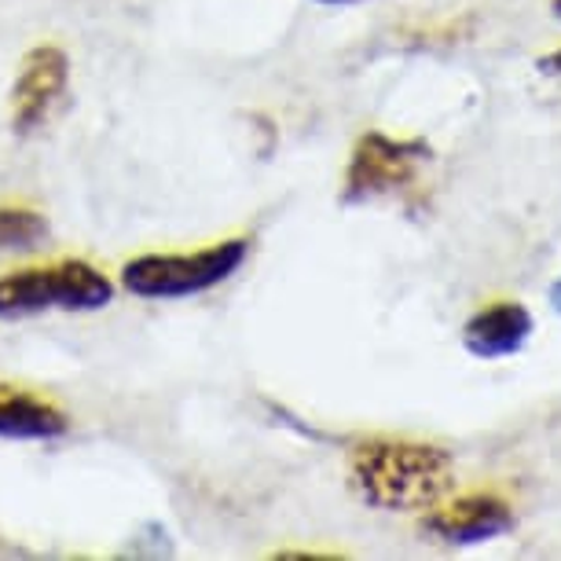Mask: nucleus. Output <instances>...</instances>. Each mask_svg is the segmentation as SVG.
<instances>
[{"label": "nucleus", "instance_id": "nucleus-4", "mask_svg": "<svg viewBox=\"0 0 561 561\" xmlns=\"http://www.w3.org/2000/svg\"><path fill=\"white\" fill-rule=\"evenodd\" d=\"M433 162V147L419 136L400 140L382 129H367L348 154L345 180H342V203L367 206L389 195H404L419 187L422 173Z\"/></svg>", "mask_w": 561, "mask_h": 561}, {"label": "nucleus", "instance_id": "nucleus-12", "mask_svg": "<svg viewBox=\"0 0 561 561\" xmlns=\"http://www.w3.org/2000/svg\"><path fill=\"white\" fill-rule=\"evenodd\" d=\"M316 4H364V0H316Z\"/></svg>", "mask_w": 561, "mask_h": 561}, {"label": "nucleus", "instance_id": "nucleus-11", "mask_svg": "<svg viewBox=\"0 0 561 561\" xmlns=\"http://www.w3.org/2000/svg\"><path fill=\"white\" fill-rule=\"evenodd\" d=\"M547 301H550V309H554L561 316V275L554 283H550V290H547Z\"/></svg>", "mask_w": 561, "mask_h": 561}, {"label": "nucleus", "instance_id": "nucleus-3", "mask_svg": "<svg viewBox=\"0 0 561 561\" xmlns=\"http://www.w3.org/2000/svg\"><path fill=\"white\" fill-rule=\"evenodd\" d=\"M250 257V239L209 242L192 253H140L122 264V287L144 301H180L217 290Z\"/></svg>", "mask_w": 561, "mask_h": 561}, {"label": "nucleus", "instance_id": "nucleus-2", "mask_svg": "<svg viewBox=\"0 0 561 561\" xmlns=\"http://www.w3.org/2000/svg\"><path fill=\"white\" fill-rule=\"evenodd\" d=\"M114 301V283L96 264L81 257H62L34 268H15L0 275V320L23 323L37 316L103 312Z\"/></svg>", "mask_w": 561, "mask_h": 561}, {"label": "nucleus", "instance_id": "nucleus-5", "mask_svg": "<svg viewBox=\"0 0 561 561\" xmlns=\"http://www.w3.org/2000/svg\"><path fill=\"white\" fill-rule=\"evenodd\" d=\"M70 89V59L56 45H37L26 51L12 84V129L34 136L45 129Z\"/></svg>", "mask_w": 561, "mask_h": 561}, {"label": "nucleus", "instance_id": "nucleus-8", "mask_svg": "<svg viewBox=\"0 0 561 561\" xmlns=\"http://www.w3.org/2000/svg\"><path fill=\"white\" fill-rule=\"evenodd\" d=\"M70 433V419L51 400L30 393L23 386L0 382V440L48 444Z\"/></svg>", "mask_w": 561, "mask_h": 561}, {"label": "nucleus", "instance_id": "nucleus-1", "mask_svg": "<svg viewBox=\"0 0 561 561\" xmlns=\"http://www.w3.org/2000/svg\"><path fill=\"white\" fill-rule=\"evenodd\" d=\"M348 489L370 511H433L455 489V459L430 440L370 437L348 451Z\"/></svg>", "mask_w": 561, "mask_h": 561}, {"label": "nucleus", "instance_id": "nucleus-7", "mask_svg": "<svg viewBox=\"0 0 561 561\" xmlns=\"http://www.w3.org/2000/svg\"><path fill=\"white\" fill-rule=\"evenodd\" d=\"M533 331L536 320L522 301H495L466 320L462 348L473 359H506L522 353Z\"/></svg>", "mask_w": 561, "mask_h": 561}, {"label": "nucleus", "instance_id": "nucleus-6", "mask_svg": "<svg viewBox=\"0 0 561 561\" xmlns=\"http://www.w3.org/2000/svg\"><path fill=\"white\" fill-rule=\"evenodd\" d=\"M514 528H517V517L511 511V503L492 492L459 495V500H451L444 506L437 503L433 514H426V522H422V533L440 547L492 543V539L514 533Z\"/></svg>", "mask_w": 561, "mask_h": 561}, {"label": "nucleus", "instance_id": "nucleus-9", "mask_svg": "<svg viewBox=\"0 0 561 561\" xmlns=\"http://www.w3.org/2000/svg\"><path fill=\"white\" fill-rule=\"evenodd\" d=\"M51 239L45 214L30 206H0V253H30Z\"/></svg>", "mask_w": 561, "mask_h": 561}, {"label": "nucleus", "instance_id": "nucleus-10", "mask_svg": "<svg viewBox=\"0 0 561 561\" xmlns=\"http://www.w3.org/2000/svg\"><path fill=\"white\" fill-rule=\"evenodd\" d=\"M536 70H539V73H547V78H561V48L539 59V62H536Z\"/></svg>", "mask_w": 561, "mask_h": 561}, {"label": "nucleus", "instance_id": "nucleus-13", "mask_svg": "<svg viewBox=\"0 0 561 561\" xmlns=\"http://www.w3.org/2000/svg\"><path fill=\"white\" fill-rule=\"evenodd\" d=\"M550 12H554L561 19V0H550Z\"/></svg>", "mask_w": 561, "mask_h": 561}]
</instances>
